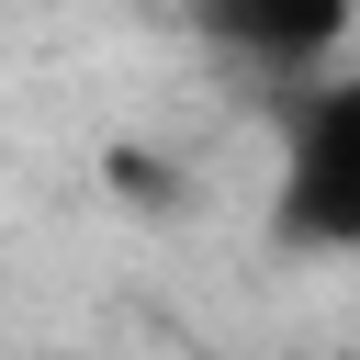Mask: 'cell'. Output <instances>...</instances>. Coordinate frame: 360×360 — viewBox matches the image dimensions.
<instances>
[{
	"mask_svg": "<svg viewBox=\"0 0 360 360\" xmlns=\"http://www.w3.org/2000/svg\"><path fill=\"white\" fill-rule=\"evenodd\" d=\"M270 236L304 259H360V79H304L281 112Z\"/></svg>",
	"mask_w": 360,
	"mask_h": 360,
	"instance_id": "1",
	"label": "cell"
},
{
	"mask_svg": "<svg viewBox=\"0 0 360 360\" xmlns=\"http://www.w3.org/2000/svg\"><path fill=\"white\" fill-rule=\"evenodd\" d=\"M349 11H360V0H349Z\"/></svg>",
	"mask_w": 360,
	"mask_h": 360,
	"instance_id": "3",
	"label": "cell"
},
{
	"mask_svg": "<svg viewBox=\"0 0 360 360\" xmlns=\"http://www.w3.org/2000/svg\"><path fill=\"white\" fill-rule=\"evenodd\" d=\"M191 11V34L214 45V56H236L248 79H326V56L349 45V0H180Z\"/></svg>",
	"mask_w": 360,
	"mask_h": 360,
	"instance_id": "2",
	"label": "cell"
}]
</instances>
